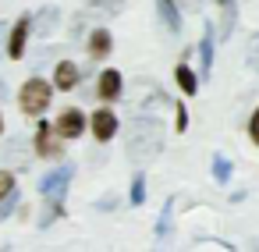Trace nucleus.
<instances>
[{"label": "nucleus", "instance_id": "nucleus-30", "mask_svg": "<svg viewBox=\"0 0 259 252\" xmlns=\"http://www.w3.org/2000/svg\"><path fill=\"white\" fill-rule=\"evenodd\" d=\"M217 4H220V8H224V4H227V0H217Z\"/></svg>", "mask_w": 259, "mask_h": 252}, {"label": "nucleus", "instance_id": "nucleus-1", "mask_svg": "<svg viewBox=\"0 0 259 252\" xmlns=\"http://www.w3.org/2000/svg\"><path fill=\"white\" fill-rule=\"evenodd\" d=\"M124 153H128V160H132L135 167L153 163V160L163 153V124H160L156 114L139 110V114L128 121V128H124Z\"/></svg>", "mask_w": 259, "mask_h": 252}, {"label": "nucleus", "instance_id": "nucleus-22", "mask_svg": "<svg viewBox=\"0 0 259 252\" xmlns=\"http://www.w3.org/2000/svg\"><path fill=\"white\" fill-rule=\"evenodd\" d=\"M174 128H178V132H185V128H188V110H185V103H178V107H174Z\"/></svg>", "mask_w": 259, "mask_h": 252}, {"label": "nucleus", "instance_id": "nucleus-5", "mask_svg": "<svg viewBox=\"0 0 259 252\" xmlns=\"http://www.w3.org/2000/svg\"><path fill=\"white\" fill-rule=\"evenodd\" d=\"M121 93H124V78H121V71H117V68H103L100 78H96V100L114 103V100H121Z\"/></svg>", "mask_w": 259, "mask_h": 252}, {"label": "nucleus", "instance_id": "nucleus-2", "mask_svg": "<svg viewBox=\"0 0 259 252\" xmlns=\"http://www.w3.org/2000/svg\"><path fill=\"white\" fill-rule=\"evenodd\" d=\"M50 100H54V86H50L47 78H29V82L22 86V93H18V107H22V114H29V117H39V114L50 107Z\"/></svg>", "mask_w": 259, "mask_h": 252}, {"label": "nucleus", "instance_id": "nucleus-21", "mask_svg": "<svg viewBox=\"0 0 259 252\" xmlns=\"http://www.w3.org/2000/svg\"><path fill=\"white\" fill-rule=\"evenodd\" d=\"M8 192H15V174L11 171H0V199H4Z\"/></svg>", "mask_w": 259, "mask_h": 252}, {"label": "nucleus", "instance_id": "nucleus-6", "mask_svg": "<svg viewBox=\"0 0 259 252\" xmlns=\"http://www.w3.org/2000/svg\"><path fill=\"white\" fill-rule=\"evenodd\" d=\"M117 114L110 110V107H100L93 117H89V128H93V135H96V142H110L114 135H117Z\"/></svg>", "mask_w": 259, "mask_h": 252}, {"label": "nucleus", "instance_id": "nucleus-18", "mask_svg": "<svg viewBox=\"0 0 259 252\" xmlns=\"http://www.w3.org/2000/svg\"><path fill=\"white\" fill-rule=\"evenodd\" d=\"M128 199H132V206H142V202H146V174H142V171L132 178V195H128Z\"/></svg>", "mask_w": 259, "mask_h": 252}, {"label": "nucleus", "instance_id": "nucleus-7", "mask_svg": "<svg viewBox=\"0 0 259 252\" xmlns=\"http://www.w3.org/2000/svg\"><path fill=\"white\" fill-rule=\"evenodd\" d=\"M29 32H32V18H18L8 32V57L11 61H22L25 57V43H29Z\"/></svg>", "mask_w": 259, "mask_h": 252}, {"label": "nucleus", "instance_id": "nucleus-24", "mask_svg": "<svg viewBox=\"0 0 259 252\" xmlns=\"http://www.w3.org/2000/svg\"><path fill=\"white\" fill-rule=\"evenodd\" d=\"M231 29H234V8L224 4V36H231Z\"/></svg>", "mask_w": 259, "mask_h": 252}, {"label": "nucleus", "instance_id": "nucleus-15", "mask_svg": "<svg viewBox=\"0 0 259 252\" xmlns=\"http://www.w3.org/2000/svg\"><path fill=\"white\" fill-rule=\"evenodd\" d=\"M231 174H234V163H231L224 153H213V181H217V185H227Z\"/></svg>", "mask_w": 259, "mask_h": 252}, {"label": "nucleus", "instance_id": "nucleus-23", "mask_svg": "<svg viewBox=\"0 0 259 252\" xmlns=\"http://www.w3.org/2000/svg\"><path fill=\"white\" fill-rule=\"evenodd\" d=\"M248 68L252 71H259V36L252 39V47H248Z\"/></svg>", "mask_w": 259, "mask_h": 252}, {"label": "nucleus", "instance_id": "nucleus-26", "mask_svg": "<svg viewBox=\"0 0 259 252\" xmlns=\"http://www.w3.org/2000/svg\"><path fill=\"white\" fill-rule=\"evenodd\" d=\"M114 206H117V199H114V195H107V199H100V202H96V209H103V213H107V209H114Z\"/></svg>", "mask_w": 259, "mask_h": 252}, {"label": "nucleus", "instance_id": "nucleus-20", "mask_svg": "<svg viewBox=\"0 0 259 252\" xmlns=\"http://www.w3.org/2000/svg\"><path fill=\"white\" fill-rule=\"evenodd\" d=\"M18 146H22V139H11V142L4 146V153H0V160H18V163H25V160L18 156Z\"/></svg>", "mask_w": 259, "mask_h": 252}, {"label": "nucleus", "instance_id": "nucleus-28", "mask_svg": "<svg viewBox=\"0 0 259 252\" xmlns=\"http://www.w3.org/2000/svg\"><path fill=\"white\" fill-rule=\"evenodd\" d=\"M0 47L8 50V22H0Z\"/></svg>", "mask_w": 259, "mask_h": 252}, {"label": "nucleus", "instance_id": "nucleus-4", "mask_svg": "<svg viewBox=\"0 0 259 252\" xmlns=\"http://www.w3.org/2000/svg\"><path fill=\"white\" fill-rule=\"evenodd\" d=\"M89 128V117L78 110V107H68V110H61L57 114V121H54V132L61 135V139H82V132Z\"/></svg>", "mask_w": 259, "mask_h": 252}, {"label": "nucleus", "instance_id": "nucleus-3", "mask_svg": "<svg viewBox=\"0 0 259 252\" xmlns=\"http://www.w3.org/2000/svg\"><path fill=\"white\" fill-rule=\"evenodd\" d=\"M71 178H75V167H71V163H61L57 171H50V174L39 181V192H43L47 199H54V202H64Z\"/></svg>", "mask_w": 259, "mask_h": 252}, {"label": "nucleus", "instance_id": "nucleus-19", "mask_svg": "<svg viewBox=\"0 0 259 252\" xmlns=\"http://www.w3.org/2000/svg\"><path fill=\"white\" fill-rule=\"evenodd\" d=\"M15 209H18V192H8L4 199H0V220H8Z\"/></svg>", "mask_w": 259, "mask_h": 252}, {"label": "nucleus", "instance_id": "nucleus-12", "mask_svg": "<svg viewBox=\"0 0 259 252\" xmlns=\"http://www.w3.org/2000/svg\"><path fill=\"white\" fill-rule=\"evenodd\" d=\"M213 43H217V36H213V25H206L202 29V39H199V71H202V78H209V71H213Z\"/></svg>", "mask_w": 259, "mask_h": 252}, {"label": "nucleus", "instance_id": "nucleus-10", "mask_svg": "<svg viewBox=\"0 0 259 252\" xmlns=\"http://www.w3.org/2000/svg\"><path fill=\"white\" fill-rule=\"evenodd\" d=\"M57 25H61V8H57V4H47V8L36 15V22H32V32L47 39V36H54V29H57Z\"/></svg>", "mask_w": 259, "mask_h": 252}, {"label": "nucleus", "instance_id": "nucleus-25", "mask_svg": "<svg viewBox=\"0 0 259 252\" xmlns=\"http://www.w3.org/2000/svg\"><path fill=\"white\" fill-rule=\"evenodd\" d=\"M248 139L259 146V107H255V114H252V121H248Z\"/></svg>", "mask_w": 259, "mask_h": 252}, {"label": "nucleus", "instance_id": "nucleus-13", "mask_svg": "<svg viewBox=\"0 0 259 252\" xmlns=\"http://www.w3.org/2000/svg\"><path fill=\"white\" fill-rule=\"evenodd\" d=\"M156 15L167 25V32H181V11H178L174 0H156Z\"/></svg>", "mask_w": 259, "mask_h": 252}, {"label": "nucleus", "instance_id": "nucleus-27", "mask_svg": "<svg viewBox=\"0 0 259 252\" xmlns=\"http://www.w3.org/2000/svg\"><path fill=\"white\" fill-rule=\"evenodd\" d=\"M181 8H185V11H199V8H202V0H181Z\"/></svg>", "mask_w": 259, "mask_h": 252}, {"label": "nucleus", "instance_id": "nucleus-11", "mask_svg": "<svg viewBox=\"0 0 259 252\" xmlns=\"http://www.w3.org/2000/svg\"><path fill=\"white\" fill-rule=\"evenodd\" d=\"M85 50H89V57H93V61H107V57H110V50H114V36H110L107 29H96V32L89 36Z\"/></svg>", "mask_w": 259, "mask_h": 252}, {"label": "nucleus", "instance_id": "nucleus-29", "mask_svg": "<svg viewBox=\"0 0 259 252\" xmlns=\"http://www.w3.org/2000/svg\"><path fill=\"white\" fill-rule=\"evenodd\" d=\"M0 132H4V114H0Z\"/></svg>", "mask_w": 259, "mask_h": 252}, {"label": "nucleus", "instance_id": "nucleus-16", "mask_svg": "<svg viewBox=\"0 0 259 252\" xmlns=\"http://www.w3.org/2000/svg\"><path fill=\"white\" fill-rule=\"evenodd\" d=\"M170 224H174V195L163 202L160 220H156V238H160V241H163V238H170Z\"/></svg>", "mask_w": 259, "mask_h": 252}, {"label": "nucleus", "instance_id": "nucleus-17", "mask_svg": "<svg viewBox=\"0 0 259 252\" xmlns=\"http://www.w3.org/2000/svg\"><path fill=\"white\" fill-rule=\"evenodd\" d=\"M93 15H121L124 11V0H85Z\"/></svg>", "mask_w": 259, "mask_h": 252}, {"label": "nucleus", "instance_id": "nucleus-9", "mask_svg": "<svg viewBox=\"0 0 259 252\" xmlns=\"http://www.w3.org/2000/svg\"><path fill=\"white\" fill-rule=\"evenodd\" d=\"M78 82H82V68H78V64H71V61H61V64L54 68V89H61V93H71Z\"/></svg>", "mask_w": 259, "mask_h": 252}, {"label": "nucleus", "instance_id": "nucleus-8", "mask_svg": "<svg viewBox=\"0 0 259 252\" xmlns=\"http://www.w3.org/2000/svg\"><path fill=\"white\" fill-rule=\"evenodd\" d=\"M61 135L54 132V124H47V121H39V128H36V156H61L64 149H61V142H57Z\"/></svg>", "mask_w": 259, "mask_h": 252}, {"label": "nucleus", "instance_id": "nucleus-14", "mask_svg": "<svg viewBox=\"0 0 259 252\" xmlns=\"http://www.w3.org/2000/svg\"><path fill=\"white\" fill-rule=\"evenodd\" d=\"M174 78H178V86H181L185 96H195V93H199V78H195V71H192L188 64H178V68H174Z\"/></svg>", "mask_w": 259, "mask_h": 252}]
</instances>
